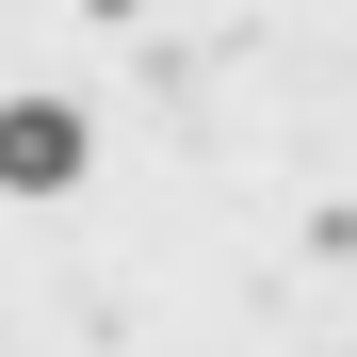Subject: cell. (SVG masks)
<instances>
[{"label": "cell", "instance_id": "6da1fadb", "mask_svg": "<svg viewBox=\"0 0 357 357\" xmlns=\"http://www.w3.org/2000/svg\"><path fill=\"white\" fill-rule=\"evenodd\" d=\"M82 178V98H0V195H66Z\"/></svg>", "mask_w": 357, "mask_h": 357}]
</instances>
